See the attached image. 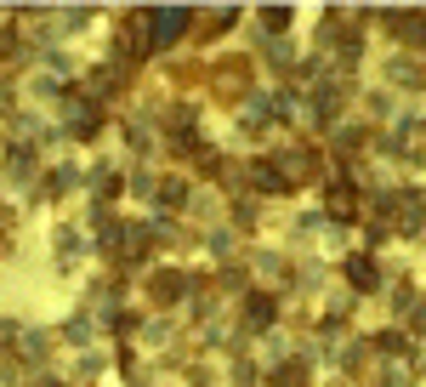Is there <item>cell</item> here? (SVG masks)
<instances>
[{
  "label": "cell",
  "mask_w": 426,
  "mask_h": 387,
  "mask_svg": "<svg viewBox=\"0 0 426 387\" xmlns=\"http://www.w3.org/2000/svg\"><path fill=\"white\" fill-rule=\"evenodd\" d=\"M176 23H182V12H159V29H154V35H159V40H171V35H176Z\"/></svg>",
  "instance_id": "1"
}]
</instances>
